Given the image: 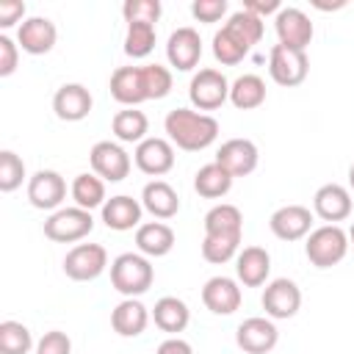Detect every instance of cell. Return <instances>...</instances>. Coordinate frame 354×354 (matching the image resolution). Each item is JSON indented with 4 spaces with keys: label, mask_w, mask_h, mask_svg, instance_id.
Returning <instances> with one entry per match:
<instances>
[{
    "label": "cell",
    "mask_w": 354,
    "mask_h": 354,
    "mask_svg": "<svg viewBox=\"0 0 354 354\" xmlns=\"http://www.w3.org/2000/svg\"><path fill=\"white\" fill-rule=\"evenodd\" d=\"M163 130H166L169 141L177 149H185V152L207 149L218 138V122H216V116L202 113V111H191V108H174V111H169L166 119H163Z\"/></svg>",
    "instance_id": "6da1fadb"
},
{
    "label": "cell",
    "mask_w": 354,
    "mask_h": 354,
    "mask_svg": "<svg viewBox=\"0 0 354 354\" xmlns=\"http://www.w3.org/2000/svg\"><path fill=\"white\" fill-rule=\"evenodd\" d=\"M152 279H155V268L149 257H144L141 252H124L111 263V285L124 299H136L147 293L152 288Z\"/></svg>",
    "instance_id": "7a4b0ae2"
},
{
    "label": "cell",
    "mask_w": 354,
    "mask_h": 354,
    "mask_svg": "<svg viewBox=\"0 0 354 354\" xmlns=\"http://www.w3.org/2000/svg\"><path fill=\"white\" fill-rule=\"evenodd\" d=\"M348 232L340 224H324L307 235L304 254L315 268H332L348 254Z\"/></svg>",
    "instance_id": "3957f363"
},
{
    "label": "cell",
    "mask_w": 354,
    "mask_h": 354,
    "mask_svg": "<svg viewBox=\"0 0 354 354\" xmlns=\"http://www.w3.org/2000/svg\"><path fill=\"white\" fill-rule=\"evenodd\" d=\"M94 230V218L91 210L83 207H58L55 213H50V218L44 221V235L55 243H77L83 241L88 232Z\"/></svg>",
    "instance_id": "277c9868"
},
{
    "label": "cell",
    "mask_w": 354,
    "mask_h": 354,
    "mask_svg": "<svg viewBox=\"0 0 354 354\" xmlns=\"http://www.w3.org/2000/svg\"><path fill=\"white\" fill-rule=\"evenodd\" d=\"M188 100L196 111H216L230 100V80L218 69H199L188 83Z\"/></svg>",
    "instance_id": "5b68a950"
},
{
    "label": "cell",
    "mask_w": 354,
    "mask_h": 354,
    "mask_svg": "<svg viewBox=\"0 0 354 354\" xmlns=\"http://www.w3.org/2000/svg\"><path fill=\"white\" fill-rule=\"evenodd\" d=\"M307 72H310V61H307L304 50H290V47H282V44L271 47V53H268V75H271V80L277 86L293 88V86L307 80Z\"/></svg>",
    "instance_id": "8992f818"
},
{
    "label": "cell",
    "mask_w": 354,
    "mask_h": 354,
    "mask_svg": "<svg viewBox=\"0 0 354 354\" xmlns=\"http://www.w3.org/2000/svg\"><path fill=\"white\" fill-rule=\"evenodd\" d=\"M108 268V252L100 243H77L64 257V274L75 282L97 279Z\"/></svg>",
    "instance_id": "52a82bcc"
},
{
    "label": "cell",
    "mask_w": 354,
    "mask_h": 354,
    "mask_svg": "<svg viewBox=\"0 0 354 354\" xmlns=\"http://www.w3.org/2000/svg\"><path fill=\"white\" fill-rule=\"evenodd\" d=\"M263 310L271 321H288L299 313L301 307V290L293 279L288 277H279V279H271L263 290Z\"/></svg>",
    "instance_id": "ba28073f"
},
{
    "label": "cell",
    "mask_w": 354,
    "mask_h": 354,
    "mask_svg": "<svg viewBox=\"0 0 354 354\" xmlns=\"http://www.w3.org/2000/svg\"><path fill=\"white\" fill-rule=\"evenodd\" d=\"M274 30H277V39L282 47L304 50V53H307V44L313 41V33H315L310 17L296 6L279 8V14L274 17Z\"/></svg>",
    "instance_id": "9c48e42d"
},
{
    "label": "cell",
    "mask_w": 354,
    "mask_h": 354,
    "mask_svg": "<svg viewBox=\"0 0 354 354\" xmlns=\"http://www.w3.org/2000/svg\"><path fill=\"white\" fill-rule=\"evenodd\" d=\"M88 163L94 169V174L105 183H122L130 174V155L113 144V141H97L88 152Z\"/></svg>",
    "instance_id": "30bf717a"
},
{
    "label": "cell",
    "mask_w": 354,
    "mask_h": 354,
    "mask_svg": "<svg viewBox=\"0 0 354 354\" xmlns=\"http://www.w3.org/2000/svg\"><path fill=\"white\" fill-rule=\"evenodd\" d=\"M66 199V180L53 169H39L33 177H28V202L36 210H58Z\"/></svg>",
    "instance_id": "8fae6325"
},
{
    "label": "cell",
    "mask_w": 354,
    "mask_h": 354,
    "mask_svg": "<svg viewBox=\"0 0 354 354\" xmlns=\"http://www.w3.org/2000/svg\"><path fill=\"white\" fill-rule=\"evenodd\" d=\"M277 340H279L277 324L263 315H252L243 324H238V329H235V343L246 354H268L277 346Z\"/></svg>",
    "instance_id": "7c38bea8"
},
{
    "label": "cell",
    "mask_w": 354,
    "mask_h": 354,
    "mask_svg": "<svg viewBox=\"0 0 354 354\" xmlns=\"http://www.w3.org/2000/svg\"><path fill=\"white\" fill-rule=\"evenodd\" d=\"M133 160L136 166L149 174V177H163L174 169V144L169 138H158V136H149L144 138L136 152H133Z\"/></svg>",
    "instance_id": "4fadbf2b"
},
{
    "label": "cell",
    "mask_w": 354,
    "mask_h": 354,
    "mask_svg": "<svg viewBox=\"0 0 354 354\" xmlns=\"http://www.w3.org/2000/svg\"><path fill=\"white\" fill-rule=\"evenodd\" d=\"M257 160H260V152H257V144L249 141V138H230L218 147L216 152V163L230 171L232 177H246L257 169Z\"/></svg>",
    "instance_id": "5bb4252c"
},
{
    "label": "cell",
    "mask_w": 354,
    "mask_h": 354,
    "mask_svg": "<svg viewBox=\"0 0 354 354\" xmlns=\"http://www.w3.org/2000/svg\"><path fill=\"white\" fill-rule=\"evenodd\" d=\"M268 227L279 241H301L313 232V213L304 205H282L271 213Z\"/></svg>",
    "instance_id": "9a60e30c"
},
{
    "label": "cell",
    "mask_w": 354,
    "mask_h": 354,
    "mask_svg": "<svg viewBox=\"0 0 354 354\" xmlns=\"http://www.w3.org/2000/svg\"><path fill=\"white\" fill-rule=\"evenodd\" d=\"M166 58L169 64L177 69V72H191L199 58H202V39H199V30L194 28H177L171 30L169 41H166Z\"/></svg>",
    "instance_id": "2e32d148"
},
{
    "label": "cell",
    "mask_w": 354,
    "mask_h": 354,
    "mask_svg": "<svg viewBox=\"0 0 354 354\" xmlns=\"http://www.w3.org/2000/svg\"><path fill=\"white\" fill-rule=\"evenodd\" d=\"M94 97L83 83H64L53 94V111L61 122H80L91 113Z\"/></svg>",
    "instance_id": "e0dca14e"
},
{
    "label": "cell",
    "mask_w": 354,
    "mask_h": 354,
    "mask_svg": "<svg viewBox=\"0 0 354 354\" xmlns=\"http://www.w3.org/2000/svg\"><path fill=\"white\" fill-rule=\"evenodd\" d=\"M243 301L241 285L232 277H210L202 288V304L213 315H232Z\"/></svg>",
    "instance_id": "ac0fdd59"
},
{
    "label": "cell",
    "mask_w": 354,
    "mask_h": 354,
    "mask_svg": "<svg viewBox=\"0 0 354 354\" xmlns=\"http://www.w3.org/2000/svg\"><path fill=\"white\" fill-rule=\"evenodd\" d=\"M55 39H58V28L47 17H28L17 30V44L28 55H47L55 47Z\"/></svg>",
    "instance_id": "d6986e66"
},
{
    "label": "cell",
    "mask_w": 354,
    "mask_h": 354,
    "mask_svg": "<svg viewBox=\"0 0 354 354\" xmlns=\"http://www.w3.org/2000/svg\"><path fill=\"white\" fill-rule=\"evenodd\" d=\"M313 210L326 224H337L351 216V191L340 183H326L313 196Z\"/></svg>",
    "instance_id": "ffe728a7"
},
{
    "label": "cell",
    "mask_w": 354,
    "mask_h": 354,
    "mask_svg": "<svg viewBox=\"0 0 354 354\" xmlns=\"http://www.w3.org/2000/svg\"><path fill=\"white\" fill-rule=\"evenodd\" d=\"M141 213H144V205L127 194H119V196H111L105 199L102 205V221L108 230H116V232H124V230H138L141 227Z\"/></svg>",
    "instance_id": "44dd1931"
},
{
    "label": "cell",
    "mask_w": 354,
    "mask_h": 354,
    "mask_svg": "<svg viewBox=\"0 0 354 354\" xmlns=\"http://www.w3.org/2000/svg\"><path fill=\"white\" fill-rule=\"evenodd\" d=\"M235 274L246 288H260L271 274V254L263 246H243L235 257Z\"/></svg>",
    "instance_id": "7402d4cb"
},
{
    "label": "cell",
    "mask_w": 354,
    "mask_h": 354,
    "mask_svg": "<svg viewBox=\"0 0 354 354\" xmlns=\"http://www.w3.org/2000/svg\"><path fill=\"white\" fill-rule=\"evenodd\" d=\"M111 97L127 108H136L141 102H147V91H144V77H141V66H119L111 75Z\"/></svg>",
    "instance_id": "603a6c76"
},
{
    "label": "cell",
    "mask_w": 354,
    "mask_h": 354,
    "mask_svg": "<svg viewBox=\"0 0 354 354\" xmlns=\"http://www.w3.org/2000/svg\"><path fill=\"white\" fill-rule=\"evenodd\" d=\"M149 324V310L138 299H122L111 313V326L122 337H138Z\"/></svg>",
    "instance_id": "cb8c5ba5"
},
{
    "label": "cell",
    "mask_w": 354,
    "mask_h": 354,
    "mask_svg": "<svg viewBox=\"0 0 354 354\" xmlns=\"http://www.w3.org/2000/svg\"><path fill=\"white\" fill-rule=\"evenodd\" d=\"M136 246L144 257H166L174 249V230L163 221H147L136 230Z\"/></svg>",
    "instance_id": "d4e9b609"
},
{
    "label": "cell",
    "mask_w": 354,
    "mask_h": 354,
    "mask_svg": "<svg viewBox=\"0 0 354 354\" xmlns=\"http://www.w3.org/2000/svg\"><path fill=\"white\" fill-rule=\"evenodd\" d=\"M141 205L155 218H171L180 210V196H177V191L166 180H152L141 191Z\"/></svg>",
    "instance_id": "484cf974"
},
{
    "label": "cell",
    "mask_w": 354,
    "mask_h": 354,
    "mask_svg": "<svg viewBox=\"0 0 354 354\" xmlns=\"http://www.w3.org/2000/svg\"><path fill=\"white\" fill-rule=\"evenodd\" d=\"M152 321H155V326H158L160 332L177 335V332H183V329L188 326L191 310H188V304H185L183 299H177V296H163V299H158L155 307H152Z\"/></svg>",
    "instance_id": "4316f807"
},
{
    "label": "cell",
    "mask_w": 354,
    "mask_h": 354,
    "mask_svg": "<svg viewBox=\"0 0 354 354\" xmlns=\"http://www.w3.org/2000/svg\"><path fill=\"white\" fill-rule=\"evenodd\" d=\"M230 102L238 111H254L266 102V80L260 75H241L230 83Z\"/></svg>",
    "instance_id": "83f0119b"
},
{
    "label": "cell",
    "mask_w": 354,
    "mask_h": 354,
    "mask_svg": "<svg viewBox=\"0 0 354 354\" xmlns=\"http://www.w3.org/2000/svg\"><path fill=\"white\" fill-rule=\"evenodd\" d=\"M205 235H241L243 238V213L230 202L213 205L205 213Z\"/></svg>",
    "instance_id": "f1b7e54d"
},
{
    "label": "cell",
    "mask_w": 354,
    "mask_h": 354,
    "mask_svg": "<svg viewBox=\"0 0 354 354\" xmlns=\"http://www.w3.org/2000/svg\"><path fill=\"white\" fill-rule=\"evenodd\" d=\"M232 180H235V177H232L230 171H224V169L213 160V163H205V166L194 174V191H196L199 196H205V199H221V196L230 194Z\"/></svg>",
    "instance_id": "f546056e"
},
{
    "label": "cell",
    "mask_w": 354,
    "mask_h": 354,
    "mask_svg": "<svg viewBox=\"0 0 354 354\" xmlns=\"http://www.w3.org/2000/svg\"><path fill=\"white\" fill-rule=\"evenodd\" d=\"M111 130H113V136H116L122 144H136V147H138L144 138H149V136H147L149 119H147L144 111L124 108V111H116V116H113V122H111Z\"/></svg>",
    "instance_id": "4dcf8cb0"
},
{
    "label": "cell",
    "mask_w": 354,
    "mask_h": 354,
    "mask_svg": "<svg viewBox=\"0 0 354 354\" xmlns=\"http://www.w3.org/2000/svg\"><path fill=\"white\" fill-rule=\"evenodd\" d=\"M69 194L75 199L77 207L83 210H94V207H102L105 205V180H100L97 174H77L69 185Z\"/></svg>",
    "instance_id": "1f68e13d"
},
{
    "label": "cell",
    "mask_w": 354,
    "mask_h": 354,
    "mask_svg": "<svg viewBox=\"0 0 354 354\" xmlns=\"http://www.w3.org/2000/svg\"><path fill=\"white\" fill-rule=\"evenodd\" d=\"M241 252V235H205L202 238V257L213 266H221Z\"/></svg>",
    "instance_id": "d6a6232c"
},
{
    "label": "cell",
    "mask_w": 354,
    "mask_h": 354,
    "mask_svg": "<svg viewBox=\"0 0 354 354\" xmlns=\"http://www.w3.org/2000/svg\"><path fill=\"white\" fill-rule=\"evenodd\" d=\"M33 348V335L19 321L0 324V354H28Z\"/></svg>",
    "instance_id": "836d02e7"
},
{
    "label": "cell",
    "mask_w": 354,
    "mask_h": 354,
    "mask_svg": "<svg viewBox=\"0 0 354 354\" xmlns=\"http://www.w3.org/2000/svg\"><path fill=\"white\" fill-rule=\"evenodd\" d=\"M224 28L227 30H232L249 50L263 39V19L260 17H254V14H249L246 8H241V11H235V14H230V19L224 22Z\"/></svg>",
    "instance_id": "e575fe53"
},
{
    "label": "cell",
    "mask_w": 354,
    "mask_h": 354,
    "mask_svg": "<svg viewBox=\"0 0 354 354\" xmlns=\"http://www.w3.org/2000/svg\"><path fill=\"white\" fill-rule=\"evenodd\" d=\"M246 53H249V47L232 30H227V28L216 30V36H213V55H216V61H221L224 66H235V64H241L246 58Z\"/></svg>",
    "instance_id": "d590c367"
},
{
    "label": "cell",
    "mask_w": 354,
    "mask_h": 354,
    "mask_svg": "<svg viewBox=\"0 0 354 354\" xmlns=\"http://www.w3.org/2000/svg\"><path fill=\"white\" fill-rule=\"evenodd\" d=\"M155 50V25L147 22H133L127 25L124 33V53L130 58H147Z\"/></svg>",
    "instance_id": "8d00e7d4"
},
{
    "label": "cell",
    "mask_w": 354,
    "mask_h": 354,
    "mask_svg": "<svg viewBox=\"0 0 354 354\" xmlns=\"http://www.w3.org/2000/svg\"><path fill=\"white\" fill-rule=\"evenodd\" d=\"M141 77H144V91H147V100H163L169 91H171V72L160 64H147L141 66Z\"/></svg>",
    "instance_id": "74e56055"
},
{
    "label": "cell",
    "mask_w": 354,
    "mask_h": 354,
    "mask_svg": "<svg viewBox=\"0 0 354 354\" xmlns=\"http://www.w3.org/2000/svg\"><path fill=\"white\" fill-rule=\"evenodd\" d=\"M22 180H25V160L17 152L3 149L0 152V191L11 194L22 185Z\"/></svg>",
    "instance_id": "f35d334b"
},
{
    "label": "cell",
    "mask_w": 354,
    "mask_h": 354,
    "mask_svg": "<svg viewBox=\"0 0 354 354\" xmlns=\"http://www.w3.org/2000/svg\"><path fill=\"white\" fill-rule=\"evenodd\" d=\"M160 14H163V8H160L158 0H127L122 6V17H124L127 25H133V22L155 25L160 19Z\"/></svg>",
    "instance_id": "ab89813d"
},
{
    "label": "cell",
    "mask_w": 354,
    "mask_h": 354,
    "mask_svg": "<svg viewBox=\"0 0 354 354\" xmlns=\"http://www.w3.org/2000/svg\"><path fill=\"white\" fill-rule=\"evenodd\" d=\"M36 354H72V340L61 329H50L36 343Z\"/></svg>",
    "instance_id": "60d3db41"
},
{
    "label": "cell",
    "mask_w": 354,
    "mask_h": 354,
    "mask_svg": "<svg viewBox=\"0 0 354 354\" xmlns=\"http://www.w3.org/2000/svg\"><path fill=\"white\" fill-rule=\"evenodd\" d=\"M191 14L199 22H218L227 14V0H194Z\"/></svg>",
    "instance_id": "b9f144b4"
},
{
    "label": "cell",
    "mask_w": 354,
    "mask_h": 354,
    "mask_svg": "<svg viewBox=\"0 0 354 354\" xmlns=\"http://www.w3.org/2000/svg\"><path fill=\"white\" fill-rule=\"evenodd\" d=\"M17 64H19V44L11 41L6 33L0 36V77H8L17 72Z\"/></svg>",
    "instance_id": "7bdbcfd3"
},
{
    "label": "cell",
    "mask_w": 354,
    "mask_h": 354,
    "mask_svg": "<svg viewBox=\"0 0 354 354\" xmlns=\"http://www.w3.org/2000/svg\"><path fill=\"white\" fill-rule=\"evenodd\" d=\"M25 17V3L22 0H3L0 3V28H11ZM25 22V19H22Z\"/></svg>",
    "instance_id": "ee69618b"
},
{
    "label": "cell",
    "mask_w": 354,
    "mask_h": 354,
    "mask_svg": "<svg viewBox=\"0 0 354 354\" xmlns=\"http://www.w3.org/2000/svg\"><path fill=\"white\" fill-rule=\"evenodd\" d=\"M243 8H246L249 14H254V17H260V19H263L266 14H274V17H277L282 6H279V0H246V3H243Z\"/></svg>",
    "instance_id": "f6af8a7d"
},
{
    "label": "cell",
    "mask_w": 354,
    "mask_h": 354,
    "mask_svg": "<svg viewBox=\"0 0 354 354\" xmlns=\"http://www.w3.org/2000/svg\"><path fill=\"white\" fill-rule=\"evenodd\" d=\"M155 354H194V348H191V343H188V340H183V337L171 335V337H166V340L158 346V351H155Z\"/></svg>",
    "instance_id": "bcb514c9"
},
{
    "label": "cell",
    "mask_w": 354,
    "mask_h": 354,
    "mask_svg": "<svg viewBox=\"0 0 354 354\" xmlns=\"http://www.w3.org/2000/svg\"><path fill=\"white\" fill-rule=\"evenodd\" d=\"M315 8L321 11H337V8H346V0H337V3H321V0H313Z\"/></svg>",
    "instance_id": "7dc6e473"
},
{
    "label": "cell",
    "mask_w": 354,
    "mask_h": 354,
    "mask_svg": "<svg viewBox=\"0 0 354 354\" xmlns=\"http://www.w3.org/2000/svg\"><path fill=\"white\" fill-rule=\"evenodd\" d=\"M348 188H351V191H354V163H351V166H348Z\"/></svg>",
    "instance_id": "c3c4849f"
},
{
    "label": "cell",
    "mask_w": 354,
    "mask_h": 354,
    "mask_svg": "<svg viewBox=\"0 0 354 354\" xmlns=\"http://www.w3.org/2000/svg\"><path fill=\"white\" fill-rule=\"evenodd\" d=\"M348 243L354 246V224H351V230H348Z\"/></svg>",
    "instance_id": "681fc988"
}]
</instances>
